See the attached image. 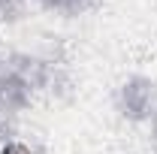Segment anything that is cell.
Instances as JSON below:
<instances>
[{"label":"cell","mask_w":157,"mask_h":154,"mask_svg":"<svg viewBox=\"0 0 157 154\" xmlns=\"http://www.w3.org/2000/svg\"><path fill=\"white\" fill-rule=\"evenodd\" d=\"M42 9H48V12H60V15H78V12H85L94 0H36Z\"/></svg>","instance_id":"7a4b0ae2"},{"label":"cell","mask_w":157,"mask_h":154,"mask_svg":"<svg viewBox=\"0 0 157 154\" xmlns=\"http://www.w3.org/2000/svg\"><path fill=\"white\" fill-rule=\"evenodd\" d=\"M24 15V0H0V24H12Z\"/></svg>","instance_id":"3957f363"},{"label":"cell","mask_w":157,"mask_h":154,"mask_svg":"<svg viewBox=\"0 0 157 154\" xmlns=\"http://www.w3.org/2000/svg\"><path fill=\"white\" fill-rule=\"evenodd\" d=\"M115 106L130 124H151V118H157V85L148 76L124 79L115 94Z\"/></svg>","instance_id":"6da1fadb"},{"label":"cell","mask_w":157,"mask_h":154,"mask_svg":"<svg viewBox=\"0 0 157 154\" xmlns=\"http://www.w3.org/2000/svg\"><path fill=\"white\" fill-rule=\"evenodd\" d=\"M0 154H36L27 142H21V139H9L3 148H0Z\"/></svg>","instance_id":"277c9868"},{"label":"cell","mask_w":157,"mask_h":154,"mask_svg":"<svg viewBox=\"0 0 157 154\" xmlns=\"http://www.w3.org/2000/svg\"><path fill=\"white\" fill-rule=\"evenodd\" d=\"M3 121H6V109L0 106V130H3Z\"/></svg>","instance_id":"5b68a950"}]
</instances>
